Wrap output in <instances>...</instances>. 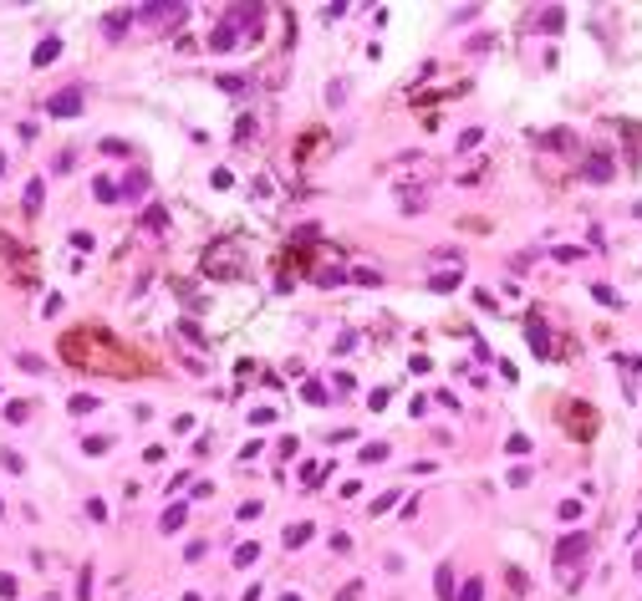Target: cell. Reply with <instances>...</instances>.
<instances>
[{"label": "cell", "mask_w": 642, "mask_h": 601, "mask_svg": "<svg viewBox=\"0 0 642 601\" xmlns=\"http://www.w3.org/2000/svg\"><path fill=\"white\" fill-rule=\"evenodd\" d=\"M46 112H51V117H77V112H82V92H77V87L57 92V97L46 102Z\"/></svg>", "instance_id": "cell-1"}, {"label": "cell", "mask_w": 642, "mask_h": 601, "mask_svg": "<svg viewBox=\"0 0 642 601\" xmlns=\"http://www.w3.org/2000/svg\"><path fill=\"white\" fill-rule=\"evenodd\" d=\"M133 16H138V21H183L189 10H183V6H138Z\"/></svg>", "instance_id": "cell-2"}, {"label": "cell", "mask_w": 642, "mask_h": 601, "mask_svg": "<svg viewBox=\"0 0 642 601\" xmlns=\"http://www.w3.org/2000/svg\"><path fill=\"white\" fill-rule=\"evenodd\" d=\"M525 332H530V347L541 352V357H550V332H545V321H541V316H530Z\"/></svg>", "instance_id": "cell-3"}, {"label": "cell", "mask_w": 642, "mask_h": 601, "mask_svg": "<svg viewBox=\"0 0 642 601\" xmlns=\"http://www.w3.org/2000/svg\"><path fill=\"white\" fill-rule=\"evenodd\" d=\"M92 199H97V204H117V199H123V189H117L112 179H92Z\"/></svg>", "instance_id": "cell-4"}, {"label": "cell", "mask_w": 642, "mask_h": 601, "mask_svg": "<svg viewBox=\"0 0 642 601\" xmlns=\"http://www.w3.org/2000/svg\"><path fill=\"white\" fill-rule=\"evenodd\" d=\"M57 57H61V41H57V36H46V41L36 46V57H31V61H36V67H51Z\"/></svg>", "instance_id": "cell-5"}, {"label": "cell", "mask_w": 642, "mask_h": 601, "mask_svg": "<svg viewBox=\"0 0 642 601\" xmlns=\"http://www.w3.org/2000/svg\"><path fill=\"white\" fill-rule=\"evenodd\" d=\"M183 520H189V505H168V509H163V520H159V525H163L168 535H174V530L183 525Z\"/></svg>", "instance_id": "cell-6"}, {"label": "cell", "mask_w": 642, "mask_h": 601, "mask_svg": "<svg viewBox=\"0 0 642 601\" xmlns=\"http://www.w3.org/2000/svg\"><path fill=\"white\" fill-rule=\"evenodd\" d=\"M148 194V174H128V184H123V199H143Z\"/></svg>", "instance_id": "cell-7"}, {"label": "cell", "mask_w": 642, "mask_h": 601, "mask_svg": "<svg viewBox=\"0 0 642 601\" xmlns=\"http://www.w3.org/2000/svg\"><path fill=\"white\" fill-rule=\"evenodd\" d=\"M586 556V535H571V540H561V560H581Z\"/></svg>", "instance_id": "cell-8"}, {"label": "cell", "mask_w": 642, "mask_h": 601, "mask_svg": "<svg viewBox=\"0 0 642 601\" xmlns=\"http://www.w3.org/2000/svg\"><path fill=\"white\" fill-rule=\"evenodd\" d=\"M586 179H596V184H601V179H612V163L601 159V153H592V159H586Z\"/></svg>", "instance_id": "cell-9"}, {"label": "cell", "mask_w": 642, "mask_h": 601, "mask_svg": "<svg viewBox=\"0 0 642 601\" xmlns=\"http://www.w3.org/2000/svg\"><path fill=\"white\" fill-rule=\"evenodd\" d=\"M454 601H484V581H479V576H469V581H464V591H459Z\"/></svg>", "instance_id": "cell-10"}, {"label": "cell", "mask_w": 642, "mask_h": 601, "mask_svg": "<svg viewBox=\"0 0 642 601\" xmlns=\"http://www.w3.org/2000/svg\"><path fill=\"white\" fill-rule=\"evenodd\" d=\"M561 21H566V10H541V31L556 36V31H561Z\"/></svg>", "instance_id": "cell-11"}, {"label": "cell", "mask_w": 642, "mask_h": 601, "mask_svg": "<svg viewBox=\"0 0 642 601\" xmlns=\"http://www.w3.org/2000/svg\"><path fill=\"white\" fill-rule=\"evenodd\" d=\"M306 540H311V525H291V530H285V545H291V551L306 545Z\"/></svg>", "instance_id": "cell-12"}, {"label": "cell", "mask_w": 642, "mask_h": 601, "mask_svg": "<svg viewBox=\"0 0 642 601\" xmlns=\"http://www.w3.org/2000/svg\"><path fill=\"white\" fill-rule=\"evenodd\" d=\"M439 596L454 601V571H449V566H439Z\"/></svg>", "instance_id": "cell-13"}, {"label": "cell", "mask_w": 642, "mask_h": 601, "mask_svg": "<svg viewBox=\"0 0 642 601\" xmlns=\"http://www.w3.org/2000/svg\"><path fill=\"white\" fill-rule=\"evenodd\" d=\"M0 464H6V469H10V474H26V459H21V454H16V449H6V454H0Z\"/></svg>", "instance_id": "cell-14"}, {"label": "cell", "mask_w": 642, "mask_h": 601, "mask_svg": "<svg viewBox=\"0 0 642 601\" xmlns=\"http://www.w3.org/2000/svg\"><path fill=\"white\" fill-rule=\"evenodd\" d=\"M209 46H214V51H230V46H234V31H225V26H219V31L209 36Z\"/></svg>", "instance_id": "cell-15"}, {"label": "cell", "mask_w": 642, "mask_h": 601, "mask_svg": "<svg viewBox=\"0 0 642 601\" xmlns=\"http://www.w3.org/2000/svg\"><path fill=\"white\" fill-rule=\"evenodd\" d=\"M428 285H434V291H454V285H459V270H443V276H434Z\"/></svg>", "instance_id": "cell-16"}, {"label": "cell", "mask_w": 642, "mask_h": 601, "mask_svg": "<svg viewBox=\"0 0 642 601\" xmlns=\"http://www.w3.org/2000/svg\"><path fill=\"white\" fill-rule=\"evenodd\" d=\"M143 225H148V230H163V225H168V214H163V209H159V204H153V209H148V214H143Z\"/></svg>", "instance_id": "cell-17"}, {"label": "cell", "mask_w": 642, "mask_h": 601, "mask_svg": "<svg viewBox=\"0 0 642 601\" xmlns=\"http://www.w3.org/2000/svg\"><path fill=\"white\" fill-rule=\"evenodd\" d=\"M362 459H367V464H377V459H388V443H367V449H362Z\"/></svg>", "instance_id": "cell-18"}, {"label": "cell", "mask_w": 642, "mask_h": 601, "mask_svg": "<svg viewBox=\"0 0 642 601\" xmlns=\"http://www.w3.org/2000/svg\"><path fill=\"white\" fill-rule=\"evenodd\" d=\"M255 556H260V545H240V551H234V566H250Z\"/></svg>", "instance_id": "cell-19"}, {"label": "cell", "mask_w": 642, "mask_h": 601, "mask_svg": "<svg viewBox=\"0 0 642 601\" xmlns=\"http://www.w3.org/2000/svg\"><path fill=\"white\" fill-rule=\"evenodd\" d=\"M123 21H128V16H123V10H112V16H108V21H102V26H108V36H123Z\"/></svg>", "instance_id": "cell-20"}, {"label": "cell", "mask_w": 642, "mask_h": 601, "mask_svg": "<svg viewBox=\"0 0 642 601\" xmlns=\"http://www.w3.org/2000/svg\"><path fill=\"white\" fill-rule=\"evenodd\" d=\"M92 408H97V398H92V393H82V398H72V413H92Z\"/></svg>", "instance_id": "cell-21"}, {"label": "cell", "mask_w": 642, "mask_h": 601, "mask_svg": "<svg viewBox=\"0 0 642 601\" xmlns=\"http://www.w3.org/2000/svg\"><path fill=\"white\" fill-rule=\"evenodd\" d=\"M41 204V179H36V184H26V209H36Z\"/></svg>", "instance_id": "cell-22"}, {"label": "cell", "mask_w": 642, "mask_h": 601, "mask_svg": "<svg viewBox=\"0 0 642 601\" xmlns=\"http://www.w3.org/2000/svg\"><path fill=\"white\" fill-rule=\"evenodd\" d=\"M301 393H306V403H326V393H321V383H306V387H301Z\"/></svg>", "instance_id": "cell-23"}, {"label": "cell", "mask_w": 642, "mask_h": 601, "mask_svg": "<svg viewBox=\"0 0 642 601\" xmlns=\"http://www.w3.org/2000/svg\"><path fill=\"white\" fill-rule=\"evenodd\" d=\"M0 168H6V159H0Z\"/></svg>", "instance_id": "cell-24"}]
</instances>
